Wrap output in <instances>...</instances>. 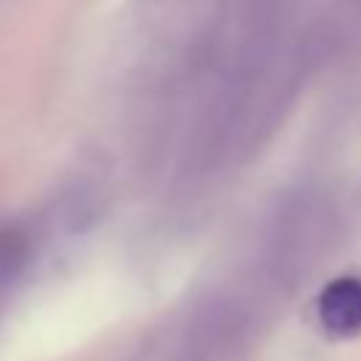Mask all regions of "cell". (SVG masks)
I'll list each match as a JSON object with an SVG mask.
<instances>
[{
  "mask_svg": "<svg viewBox=\"0 0 361 361\" xmlns=\"http://www.w3.org/2000/svg\"><path fill=\"white\" fill-rule=\"evenodd\" d=\"M319 324L336 338L361 333V276H336L327 282L316 302Z\"/></svg>",
  "mask_w": 361,
  "mask_h": 361,
  "instance_id": "obj_1",
  "label": "cell"
}]
</instances>
